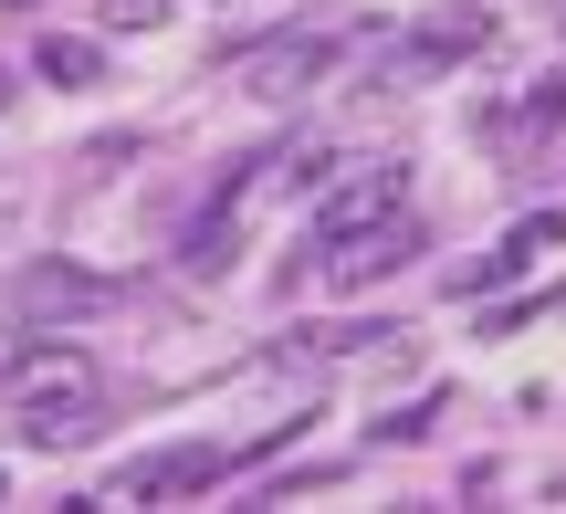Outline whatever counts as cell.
<instances>
[{
    "mask_svg": "<svg viewBox=\"0 0 566 514\" xmlns=\"http://www.w3.org/2000/svg\"><path fill=\"white\" fill-rule=\"evenodd\" d=\"M409 252H420V221H409V210H399V221H388V231H367V242H346V252H325L315 273H336V284H378V273H399Z\"/></svg>",
    "mask_w": 566,
    "mask_h": 514,
    "instance_id": "obj_8",
    "label": "cell"
},
{
    "mask_svg": "<svg viewBox=\"0 0 566 514\" xmlns=\"http://www.w3.org/2000/svg\"><path fill=\"white\" fill-rule=\"evenodd\" d=\"M84 399H95V357L84 347H53V336H42V347H21V357H0V410H84Z\"/></svg>",
    "mask_w": 566,
    "mask_h": 514,
    "instance_id": "obj_3",
    "label": "cell"
},
{
    "mask_svg": "<svg viewBox=\"0 0 566 514\" xmlns=\"http://www.w3.org/2000/svg\"><path fill=\"white\" fill-rule=\"evenodd\" d=\"M556 231H566L556 210H535V221H514V231H504V252H483V263H462V273H451V294H493V284H514V273H525L535 252L556 242Z\"/></svg>",
    "mask_w": 566,
    "mask_h": 514,
    "instance_id": "obj_7",
    "label": "cell"
},
{
    "mask_svg": "<svg viewBox=\"0 0 566 514\" xmlns=\"http://www.w3.org/2000/svg\"><path fill=\"white\" fill-rule=\"evenodd\" d=\"M32 63H42V84H95L105 74V53H95V42H74V32H53Z\"/></svg>",
    "mask_w": 566,
    "mask_h": 514,
    "instance_id": "obj_10",
    "label": "cell"
},
{
    "mask_svg": "<svg viewBox=\"0 0 566 514\" xmlns=\"http://www.w3.org/2000/svg\"><path fill=\"white\" fill-rule=\"evenodd\" d=\"M105 21L116 32H147V21H168V0H105Z\"/></svg>",
    "mask_w": 566,
    "mask_h": 514,
    "instance_id": "obj_11",
    "label": "cell"
},
{
    "mask_svg": "<svg viewBox=\"0 0 566 514\" xmlns=\"http://www.w3.org/2000/svg\"><path fill=\"white\" fill-rule=\"evenodd\" d=\"M0 105H11V74H0Z\"/></svg>",
    "mask_w": 566,
    "mask_h": 514,
    "instance_id": "obj_12",
    "label": "cell"
},
{
    "mask_svg": "<svg viewBox=\"0 0 566 514\" xmlns=\"http://www.w3.org/2000/svg\"><path fill=\"white\" fill-rule=\"evenodd\" d=\"M0 494H11V483H0Z\"/></svg>",
    "mask_w": 566,
    "mask_h": 514,
    "instance_id": "obj_13",
    "label": "cell"
},
{
    "mask_svg": "<svg viewBox=\"0 0 566 514\" xmlns=\"http://www.w3.org/2000/svg\"><path fill=\"white\" fill-rule=\"evenodd\" d=\"M126 284H105V273H84V263H21L11 273V315L21 326H63V315H95V305H116Z\"/></svg>",
    "mask_w": 566,
    "mask_h": 514,
    "instance_id": "obj_5",
    "label": "cell"
},
{
    "mask_svg": "<svg viewBox=\"0 0 566 514\" xmlns=\"http://www.w3.org/2000/svg\"><path fill=\"white\" fill-rule=\"evenodd\" d=\"M399 210H409V158L346 168V179L315 200V242H304V263H325V252H346V242H367V231H388Z\"/></svg>",
    "mask_w": 566,
    "mask_h": 514,
    "instance_id": "obj_1",
    "label": "cell"
},
{
    "mask_svg": "<svg viewBox=\"0 0 566 514\" xmlns=\"http://www.w3.org/2000/svg\"><path fill=\"white\" fill-rule=\"evenodd\" d=\"M221 473H231V452L179 441V452H137V462L116 473V494H126V504H189V494H210Z\"/></svg>",
    "mask_w": 566,
    "mask_h": 514,
    "instance_id": "obj_6",
    "label": "cell"
},
{
    "mask_svg": "<svg viewBox=\"0 0 566 514\" xmlns=\"http://www.w3.org/2000/svg\"><path fill=\"white\" fill-rule=\"evenodd\" d=\"M493 42V11H472V0H451V11H430V21H409L399 42H388V63H378V84H430V74H451V63H472Z\"/></svg>",
    "mask_w": 566,
    "mask_h": 514,
    "instance_id": "obj_2",
    "label": "cell"
},
{
    "mask_svg": "<svg viewBox=\"0 0 566 514\" xmlns=\"http://www.w3.org/2000/svg\"><path fill=\"white\" fill-rule=\"evenodd\" d=\"M546 126H566V74H546L514 116H483V137H504V147H525V137H546Z\"/></svg>",
    "mask_w": 566,
    "mask_h": 514,
    "instance_id": "obj_9",
    "label": "cell"
},
{
    "mask_svg": "<svg viewBox=\"0 0 566 514\" xmlns=\"http://www.w3.org/2000/svg\"><path fill=\"white\" fill-rule=\"evenodd\" d=\"M346 42H357L346 21H304V32H273V42H252V53H242V74H252V95H304V84H315L325 63L346 53Z\"/></svg>",
    "mask_w": 566,
    "mask_h": 514,
    "instance_id": "obj_4",
    "label": "cell"
}]
</instances>
